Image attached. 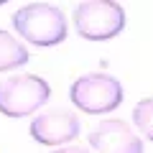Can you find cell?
Returning <instances> with one entry per match:
<instances>
[{"mask_svg":"<svg viewBox=\"0 0 153 153\" xmlns=\"http://www.w3.org/2000/svg\"><path fill=\"white\" fill-rule=\"evenodd\" d=\"M79 117L66 110H51V112L36 115L28 125V133L41 146H61L79 135Z\"/></svg>","mask_w":153,"mask_h":153,"instance_id":"5","label":"cell"},{"mask_svg":"<svg viewBox=\"0 0 153 153\" xmlns=\"http://www.w3.org/2000/svg\"><path fill=\"white\" fill-rule=\"evenodd\" d=\"M76 33L87 41H110L125 28V10L112 0H84L71 10Z\"/></svg>","mask_w":153,"mask_h":153,"instance_id":"2","label":"cell"},{"mask_svg":"<svg viewBox=\"0 0 153 153\" xmlns=\"http://www.w3.org/2000/svg\"><path fill=\"white\" fill-rule=\"evenodd\" d=\"M13 28L33 46H56L66 38V18L51 3H26L13 13Z\"/></svg>","mask_w":153,"mask_h":153,"instance_id":"1","label":"cell"},{"mask_svg":"<svg viewBox=\"0 0 153 153\" xmlns=\"http://www.w3.org/2000/svg\"><path fill=\"white\" fill-rule=\"evenodd\" d=\"M49 97V82L36 74H16L0 79V115L5 117H26L46 105Z\"/></svg>","mask_w":153,"mask_h":153,"instance_id":"3","label":"cell"},{"mask_svg":"<svg viewBox=\"0 0 153 153\" xmlns=\"http://www.w3.org/2000/svg\"><path fill=\"white\" fill-rule=\"evenodd\" d=\"M133 123H135L138 133H143V138L153 140V97H146L133 107Z\"/></svg>","mask_w":153,"mask_h":153,"instance_id":"8","label":"cell"},{"mask_svg":"<svg viewBox=\"0 0 153 153\" xmlns=\"http://www.w3.org/2000/svg\"><path fill=\"white\" fill-rule=\"evenodd\" d=\"M89 146L97 153H143V140L123 120H102L89 133Z\"/></svg>","mask_w":153,"mask_h":153,"instance_id":"6","label":"cell"},{"mask_svg":"<svg viewBox=\"0 0 153 153\" xmlns=\"http://www.w3.org/2000/svg\"><path fill=\"white\" fill-rule=\"evenodd\" d=\"M26 61H28L26 46L13 33L0 31V71H10L16 66H23Z\"/></svg>","mask_w":153,"mask_h":153,"instance_id":"7","label":"cell"},{"mask_svg":"<svg viewBox=\"0 0 153 153\" xmlns=\"http://www.w3.org/2000/svg\"><path fill=\"white\" fill-rule=\"evenodd\" d=\"M54 153H89V151H84V148H79V146H66V148L54 151Z\"/></svg>","mask_w":153,"mask_h":153,"instance_id":"9","label":"cell"},{"mask_svg":"<svg viewBox=\"0 0 153 153\" xmlns=\"http://www.w3.org/2000/svg\"><path fill=\"white\" fill-rule=\"evenodd\" d=\"M123 97H125L123 84L112 74H100V71L79 76L69 87V100L76 105V110L89 115L112 112L123 102Z\"/></svg>","mask_w":153,"mask_h":153,"instance_id":"4","label":"cell"}]
</instances>
